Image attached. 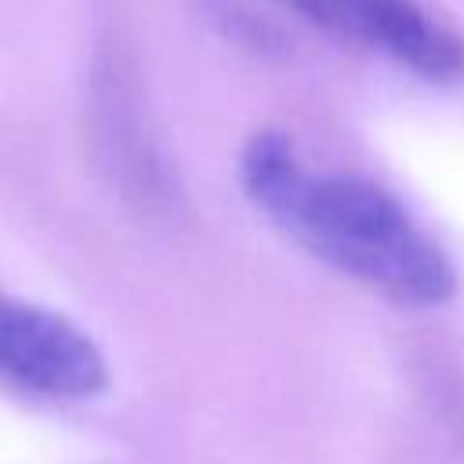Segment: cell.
I'll return each instance as SVG.
<instances>
[{
	"instance_id": "cell-1",
	"label": "cell",
	"mask_w": 464,
	"mask_h": 464,
	"mask_svg": "<svg viewBox=\"0 0 464 464\" xmlns=\"http://www.w3.org/2000/svg\"><path fill=\"white\" fill-rule=\"evenodd\" d=\"M239 185L294 243L373 294L406 308L453 297L450 254L388 188L359 174L315 170L283 130L246 138Z\"/></svg>"
},
{
	"instance_id": "cell-3",
	"label": "cell",
	"mask_w": 464,
	"mask_h": 464,
	"mask_svg": "<svg viewBox=\"0 0 464 464\" xmlns=\"http://www.w3.org/2000/svg\"><path fill=\"white\" fill-rule=\"evenodd\" d=\"M0 381L47 399H91L109 384V366L76 323L0 290Z\"/></svg>"
},
{
	"instance_id": "cell-2",
	"label": "cell",
	"mask_w": 464,
	"mask_h": 464,
	"mask_svg": "<svg viewBox=\"0 0 464 464\" xmlns=\"http://www.w3.org/2000/svg\"><path fill=\"white\" fill-rule=\"evenodd\" d=\"M304 22L366 47L428 83L464 80V36L417 0H283Z\"/></svg>"
}]
</instances>
